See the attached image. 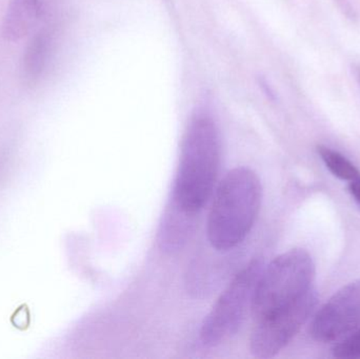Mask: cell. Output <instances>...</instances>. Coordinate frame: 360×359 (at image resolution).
<instances>
[{"instance_id": "1", "label": "cell", "mask_w": 360, "mask_h": 359, "mask_svg": "<svg viewBox=\"0 0 360 359\" xmlns=\"http://www.w3.org/2000/svg\"><path fill=\"white\" fill-rule=\"evenodd\" d=\"M219 132L205 114L192 118L182 138L174 185V206L188 214L198 212L213 192L220 166Z\"/></svg>"}, {"instance_id": "2", "label": "cell", "mask_w": 360, "mask_h": 359, "mask_svg": "<svg viewBox=\"0 0 360 359\" xmlns=\"http://www.w3.org/2000/svg\"><path fill=\"white\" fill-rule=\"evenodd\" d=\"M262 202V183L251 169L238 167L226 173L216 189L207 217L211 246L224 252L241 244L255 223Z\"/></svg>"}, {"instance_id": "3", "label": "cell", "mask_w": 360, "mask_h": 359, "mask_svg": "<svg viewBox=\"0 0 360 359\" xmlns=\"http://www.w3.org/2000/svg\"><path fill=\"white\" fill-rule=\"evenodd\" d=\"M312 256L304 249H292L264 268L252 303L254 320L285 309L300 301L314 287Z\"/></svg>"}, {"instance_id": "4", "label": "cell", "mask_w": 360, "mask_h": 359, "mask_svg": "<svg viewBox=\"0 0 360 359\" xmlns=\"http://www.w3.org/2000/svg\"><path fill=\"white\" fill-rule=\"evenodd\" d=\"M262 269V261L254 259L233 278L201 325L203 345L216 347L236 334L248 311L252 310Z\"/></svg>"}, {"instance_id": "5", "label": "cell", "mask_w": 360, "mask_h": 359, "mask_svg": "<svg viewBox=\"0 0 360 359\" xmlns=\"http://www.w3.org/2000/svg\"><path fill=\"white\" fill-rule=\"evenodd\" d=\"M319 294L314 288L290 307L254 320L250 350L255 358H271L278 354L315 311Z\"/></svg>"}, {"instance_id": "6", "label": "cell", "mask_w": 360, "mask_h": 359, "mask_svg": "<svg viewBox=\"0 0 360 359\" xmlns=\"http://www.w3.org/2000/svg\"><path fill=\"white\" fill-rule=\"evenodd\" d=\"M360 329V280L338 290L311 322L310 333L319 343H335Z\"/></svg>"}, {"instance_id": "7", "label": "cell", "mask_w": 360, "mask_h": 359, "mask_svg": "<svg viewBox=\"0 0 360 359\" xmlns=\"http://www.w3.org/2000/svg\"><path fill=\"white\" fill-rule=\"evenodd\" d=\"M56 33L54 21H44L27 41L20 65L21 78L27 86H35L46 74L54 51Z\"/></svg>"}, {"instance_id": "8", "label": "cell", "mask_w": 360, "mask_h": 359, "mask_svg": "<svg viewBox=\"0 0 360 359\" xmlns=\"http://www.w3.org/2000/svg\"><path fill=\"white\" fill-rule=\"evenodd\" d=\"M55 0H10L2 21V36L8 41L23 39L46 20Z\"/></svg>"}, {"instance_id": "9", "label": "cell", "mask_w": 360, "mask_h": 359, "mask_svg": "<svg viewBox=\"0 0 360 359\" xmlns=\"http://www.w3.org/2000/svg\"><path fill=\"white\" fill-rule=\"evenodd\" d=\"M317 152L325 162L326 167L331 171L334 176L349 183L360 178L359 169L340 152L334 151L325 145H319Z\"/></svg>"}, {"instance_id": "10", "label": "cell", "mask_w": 360, "mask_h": 359, "mask_svg": "<svg viewBox=\"0 0 360 359\" xmlns=\"http://www.w3.org/2000/svg\"><path fill=\"white\" fill-rule=\"evenodd\" d=\"M332 352L338 358H360V329L340 341Z\"/></svg>"}, {"instance_id": "11", "label": "cell", "mask_w": 360, "mask_h": 359, "mask_svg": "<svg viewBox=\"0 0 360 359\" xmlns=\"http://www.w3.org/2000/svg\"><path fill=\"white\" fill-rule=\"evenodd\" d=\"M349 191L360 206V178L349 183Z\"/></svg>"}, {"instance_id": "12", "label": "cell", "mask_w": 360, "mask_h": 359, "mask_svg": "<svg viewBox=\"0 0 360 359\" xmlns=\"http://www.w3.org/2000/svg\"><path fill=\"white\" fill-rule=\"evenodd\" d=\"M354 74H355V76H356L357 82H359V84L360 86V65H355Z\"/></svg>"}]
</instances>
